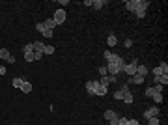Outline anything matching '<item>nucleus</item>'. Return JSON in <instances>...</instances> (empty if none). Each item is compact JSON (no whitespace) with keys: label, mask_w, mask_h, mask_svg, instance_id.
I'll use <instances>...</instances> for the list:
<instances>
[{"label":"nucleus","mask_w":168,"mask_h":125,"mask_svg":"<svg viewBox=\"0 0 168 125\" xmlns=\"http://www.w3.org/2000/svg\"><path fill=\"white\" fill-rule=\"evenodd\" d=\"M136 67H138V64H136V60H133L131 64H125L123 73L127 75V77H133V75H136Z\"/></svg>","instance_id":"f257e3e1"},{"label":"nucleus","mask_w":168,"mask_h":125,"mask_svg":"<svg viewBox=\"0 0 168 125\" xmlns=\"http://www.w3.org/2000/svg\"><path fill=\"white\" fill-rule=\"evenodd\" d=\"M148 8H149V2H148V0H142V2H140V8L135 11V15L138 17V19H144V17H146V9H148Z\"/></svg>","instance_id":"f03ea898"},{"label":"nucleus","mask_w":168,"mask_h":125,"mask_svg":"<svg viewBox=\"0 0 168 125\" xmlns=\"http://www.w3.org/2000/svg\"><path fill=\"white\" fill-rule=\"evenodd\" d=\"M159 114H161L159 106H149V108L144 112V118H146V120H149V118H159Z\"/></svg>","instance_id":"7ed1b4c3"},{"label":"nucleus","mask_w":168,"mask_h":125,"mask_svg":"<svg viewBox=\"0 0 168 125\" xmlns=\"http://www.w3.org/2000/svg\"><path fill=\"white\" fill-rule=\"evenodd\" d=\"M116 80H118V77H114V75H105V77H101L99 84L109 88V84H112V82H116Z\"/></svg>","instance_id":"20e7f679"},{"label":"nucleus","mask_w":168,"mask_h":125,"mask_svg":"<svg viewBox=\"0 0 168 125\" xmlns=\"http://www.w3.org/2000/svg\"><path fill=\"white\" fill-rule=\"evenodd\" d=\"M99 88V80H88L86 82V90L90 95H95V90Z\"/></svg>","instance_id":"39448f33"},{"label":"nucleus","mask_w":168,"mask_h":125,"mask_svg":"<svg viewBox=\"0 0 168 125\" xmlns=\"http://www.w3.org/2000/svg\"><path fill=\"white\" fill-rule=\"evenodd\" d=\"M157 75H168V65L164 62L157 65V67H153V77H157Z\"/></svg>","instance_id":"423d86ee"},{"label":"nucleus","mask_w":168,"mask_h":125,"mask_svg":"<svg viewBox=\"0 0 168 125\" xmlns=\"http://www.w3.org/2000/svg\"><path fill=\"white\" fill-rule=\"evenodd\" d=\"M140 2L142 0H127V2H125V8H127L129 11H136L140 8Z\"/></svg>","instance_id":"0eeeda50"},{"label":"nucleus","mask_w":168,"mask_h":125,"mask_svg":"<svg viewBox=\"0 0 168 125\" xmlns=\"http://www.w3.org/2000/svg\"><path fill=\"white\" fill-rule=\"evenodd\" d=\"M155 93H163V86H161V84L151 86V88H148V90H146V95H148V97H153Z\"/></svg>","instance_id":"6e6552de"},{"label":"nucleus","mask_w":168,"mask_h":125,"mask_svg":"<svg viewBox=\"0 0 168 125\" xmlns=\"http://www.w3.org/2000/svg\"><path fill=\"white\" fill-rule=\"evenodd\" d=\"M52 19L56 21V25H62V22L65 21V11H64V9H58L56 13H54V17H52Z\"/></svg>","instance_id":"1a4fd4ad"},{"label":"nucleus","mask_w":168,"mask_h":125,"mask_svg":"<svg viewBox=\"0 0 168 125\" xmlns=\"http://www.w3.org/2000/svg\"><path fill=\"white\" fill-rule=\"evenodd\" d=\"M144 80H146L144 77H140V75H133V77H129V79H127V84H142Z\"/></svg>","instance_id":"9d476101"},{"label":"nucleus","mask_w":168,"mask_h":125,"mask_svg":"<svg viewBox=\"0 0 168 125\" xmlns=\"http://www.w3.org/2000/svg\"><path fill=\"white\" fill-rule=\"evenodd\" d=\"M153 80L161 86H166L168 84V75H157V77H153Z\"/></svg>","instance_id":"9b49d317"},{"label":"nucleus","mask_w":168,"mask_h":125,"mask_svg":"<svg viewBox=\"0 0 168 125\" xmlns=\"http://www.w3.org/2000/svg\"><path fill=\"white\" fill-rule=\"evenodd\" d=\"M43 25H45V28H49V30H54V28L58 26V25H56V21H54V19H47V21L43 22Z\"/></svg>","instance_id":"f8f14e48"},{"label":"nucleus","mask_w":168,"mask_h":125,"mask_svg":"<svg viewBox=\"0 0 168 125\" xmlns=\"http://www.w3.org/2000/svg\"><path fill=\"white\" fill-rule=\"evenodd\" d=\"M21 92H22V93H30V92H32V82H30V80H25V84H22Z\"/></svg>","instance_id":"ddd939ff"},{"label":"nucleus","mask_w":168,"mask_h":125,"mask_svg":"<svg viewBox=\"0 0 168 125\" xmlns=\"http://www.w3.org/2000/svg\"><path fill=\"white\" fill-rule=\"evenodd\" d=\"M25 80L26 79H13V80H11V84H13V88H19V90H21L22 84H25Z\"/></svg>","instance_id":"4468645a"},{"label":"nucleus","mask_w":168,"mask_h":125,"mask_svg":"<svg viewBox=\"0 0 168 125\" xmlns=\"http://www.w3.org/2000/svg\"><path fill=\"white\" fill-rule=\"evenodd\" d=\"M0 58H2V60H6V62H8L9 58H11L9 51H8V49H0Z\"/></svg>","instance_id":"2eb2a0df"},{"label":"nucleus","mask_w":168,"mask_h":125,"mask_svg":"<svg viewBox=\"0 0 168 125\" xmlns=\"http://www.w3.org/2000/svg\"><path fill=\"white\" fill-rule=\"evenodd\" d=\"M34 51H38V52H43V49H45V43H41V41H34Z\"/></svg>","instance_id":"dca6fc26"},{"label":"nucleus","mask_w":168,"mask_h":125,"mask_svg":"<svg viewBox=\"0 0 168 125\" xmlns=\"http://www.w3.org/2000/svg\"><path fill=\"white\" fill-rule=\"evenodd\" d=\"M136 75L146 77L148 75V67H146V65H138V67H136Z\"/></svg>","instance_id":"f3484780"},{"label":"nucleus","mask_w":168,"mask_h":125,"mask_svg":"<svg viewBox=\"0 0 168 125\" xmlns=\"http://www.w3.org/2000/svg\"><path fill=\"white\" fill-rule=\"evenodd\" d=\"M114 118H118V116H116V112H114V110H105V120H106V121L114 120Z\"/></svg>","instance_id":"a211bd4d"},{"label":"nucleus","mask_w":168,"mask_h":125,"mask_svg":"<svg viewBox=\"0 0 168 125\" xmlns=\"http://www.w3.org/2000/svg\"><path fill=\"white\" fill-rule=\"evenodd\" d=\"M106 43H109V47H114V45L118 43V38H116V35H114V34H110L109 38H106Z\"/></svg>","instance_id":"6ab92c4d"},{"label":"nucleus","mask_w":168,"mask_h":125,"mask_svg":"<svg viewBox=\"0 0 168 125\" xmlns=\"http://www.w3.org/2000/svg\"><path fill=\"white\" fill-rule=\"evenodd\" d=\"M106 92H109V88H106V86H101V84H99V88L95 90V95H106Z\"/></svg>","instance_id":"aec40b11"},{"label":"nucleus","mask_w":168,"mask_h":125,"mask_svg":"<svg viewBox=\"0 0 168 125\" xmlns=\"http://www.w3.org/2000/svg\"><path fill=\"white\" fill-rule=\"evenodd\" d=\"M103 6H105L103 0H93V2H92V8H93V9H101Z\"/></svg>","instance_id":"412c9836"},{"label":"nucleus","mask_w":168,"mask_h":125,"mask_svg":"<svg viewBox=\"0 0 168 125\" xmlns=\"http://www.w3.org/2000/svg\"><path fill=\"white\" fill-rule=\"evenodd\" d=\"M133 99H135V97H133V93L129 92V93H125V95H123V99H122V101H123V103H127V105H131V103H133Z\"/></svg>","instance_id":"4be33fe9"},{"label":"nucleus","mask_w":168,"mask_h":125,"mask_svg":"<svg viewBox=\"0 0 168 125\" xmlns=\"http://www.w3.org/2000/svg\"><path fill=\"white\" fill-rule=\"evenodd\" d=\"M123 95H125V93H123V90H122V88H118V90H116V92H114V99H118V101H122V99H123Z\"/></svg>","instance_id":"5701e85b"},{"label":"nucleus","mask_w":168,"mask_h":125,"mask_svg":"<svg viewBox=\"0 0 168 125\" xmlns=\"http://www.w3.org/2000/svg\"><path fill=\"white\" fill-rule=\"evenodd\" d=\"M52 52H54V47H52V45H45L43 54H52Z\"/></svg>","instance_id":"b1692460"},{"label":"nucleus","mask_w":168,"mask_h":125,"mask_svg":"<svg viewBox=\"0 0 168 125\" xmlns=\"http://www.w3.org/2000/svg\"><path fill=\"white\" fill-rule=\"evenodd\" d=\"M153 101H155L157 105H159V103H163V93H155V95H153Z\"/></svg>","instance_id":"393cba45"},{"label":"nucleus","mask_w":168,"mask_h":125,"mask_svg":"<svg viewBox=\"0 0 168 125\" xmlns=\"http://www.w3.org/2000/svg\"><path fill=\"white\" fill-rule=\"evenodd\" d=\"M25 60L26 62H34V52H25Z\"/></svg>","instance_id":"a878e982"},{"label":"nucleus","mask_w":168,"mask_h":125,"mask_svg":"<svg viewBox=\"0 0 168 125\" xmlns=\"http://www.w3.org/2000/svg\"><path fill=\"white\" fill-rule=\"evenodd\" d=\"M35 30L43 34V32H45V25H43V22H38V25H35Z\"/></svg>","instance_id":"bb28decb"},{"label":"nucleus","mask_w":168,"mask_h":125,"mask_svg":"<svg viewBox=\"0 0 168 125\" xmlns=\"http://www.w3.org/2000/svg\"><path fill=\"white\" fill-rule=\"evenodd\" d=\"M148 125H159V118H149Z\"/></svg>","instance_id":"cd10ccee"},{"label":"nucleus","mask_w":168,"mask_h":125,"mask_svg":"<svg viewBox=\"0 0 168 125\" xmlns=\"http://www.w3.org/2000/svg\"><path fill=\"white\" fill-rule=\"evenodd\" d=\"M41 56H43V52H38V51H34V62L41 60Z\"/></svg>","instance_id":"c85d7f7f"},{"label":"nucleus","mask_w":168,"mask_h":125,"mask_svg":"<svg viewBox=\"0 0 168 125\" xmlns=\"http://www.w3.org/2000/svg\"><path fill=\"white\" fill-rule=\"evenodd\" d=\"M25 52H34V45L32 43H28V45H25V49H22Z\"/></svg>","instance_id":"c756f323"},{"label":"nucleus","mask_w":168,"mask_h":125,"mask_svg":"<svg viewBox=\"0 0 168 125\" xmlns=\"http://www.w3.org/2000/svg\"><path fill=\"white\" fill-rule=\"evenodd\" d=\"M99 75H101V77L109 75V73H106V65H101V67H99Z\"/></svg>","instance_id":"7c9ffc66"},{"label":"nucleus","mask_w":168,"mask_h":125,"mask_svg":"<svg viewBox=\"0 0 168 125\" xmlns=\"http://www.w3.org/2000/svg\"><path fill=\"white\" fill-rule=\"evenodd\" d=\"M43 35H45V38H52V30H49V28H45Z\"/></svg>","instance_id":"2f4dec72"},{"label":"nucleus","mask_w":168,"mask_h":125,"mask_svg":"<svg viewBox=\"0 0 168 125\" xmlns=\"http://www.w3.org/2000/svg\"><path fill=\"white\" fill-rule=\"evenodd\" d=\"M125 125H140V123H138V120H127Z\"/></svg>","instance_id":"473e14b6"},{"label":"nucleus","mask_w":168,"mask_h":125,"mask_svg":"<svg viewBox=\"0 0 168 125\" xmlns=\"http://www.w3.org/2000/svg\"><path fill=\"white\" fill-rule=\"evenodd\" d=\"M123 45H125V47H127V49H129V47L133 45V41H131V39H125V43H123Z\"/></svg>","instance_id":"72a5a7b5"},{"label":"nucleus","mask_w":168,"mask_h":125,"mask_svg":"<svg viewBox=\"0 0 168 125\" xmlns=\"http://www.w3.org/2000/svg\"><path fill=\"white\" fill-rule=\"evenodd\" d=\"M0 75H6V67L4 65H0Z\"/></svg>","instance_id":"f704fd0d"},{"label":"nucleus","mask_w":168,"mask_h":125,"mask_svg":"<svg viewBox=\"0 0 168 125\" xmlns=\"http://www.w3.org/2000/svg\"><path fill=\"white\" fill-rule=\"evenodd\" d=\"M118 125H119V123H118Z\"/></svg>","instance_id":"c9c22d12"}]
</instances>
